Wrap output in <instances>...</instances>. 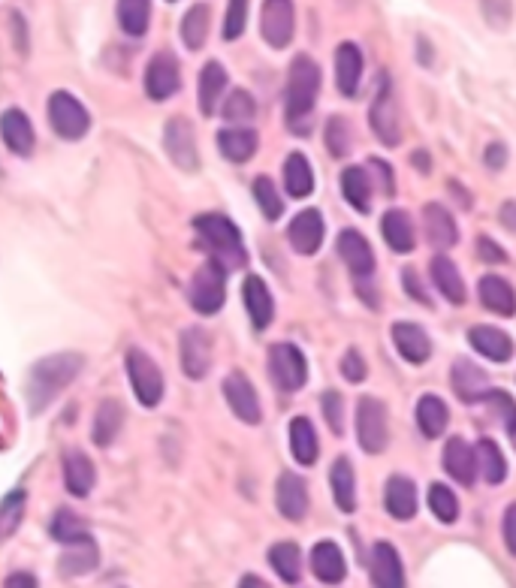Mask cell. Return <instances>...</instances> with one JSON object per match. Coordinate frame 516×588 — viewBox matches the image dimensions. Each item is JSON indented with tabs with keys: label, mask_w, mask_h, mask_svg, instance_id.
I'll use <instances>...</instances> for the list:
<instances>
[{
	"label": "cell",
	"mask_w": 516,
	"mask_h": 588,
	"mask_svg": "<svg viewBox=\"0 0 516 588\" xmlns=\"http://www.w3.org/2000/svg\"><path fill=\"white\" fill-rule=\"evenodd\" d=\"M85 368V356L82 353H52L46 359H40L31 368V380H28V408L31 414H43L61 392L76 380V374Z\"/></svg>",
	"instance_id": "6da1fadb"
},
{
	"label": "cell",
	"mask_w": 516,
	"mask_h": 588,
	"mask_svg": "<svg viewBox=\"0 0 516 588\" xmlns=\"http://www.w3.org/2000/svg\"><path fill=\"white\" fill-rule=\"evenodd\" d=\"M320 94V67L311 55H296L287 73V94H284V109H287V127L296 133H308V121L314 112Z\"/></svg>",
	"instance_id": "7a4b0ae2"
},
{
	"label": "cell",
	"mask_w": 516,
	"mask_h": 588,
	"mask_svg": "<svg viewBox=\"0 0 516 588\" xmlns=\"http://www.w3.org/2000/svg\"><path fill=\"white\" fill-rule=\"evenodd\" d=\"M194 230L200 236V242L212 251V260L227 272V269H239L245 263V245H242V233L239 227L227 218V215H197L194 218Z\"/></svg>",
	"instance_id": "3957f363"
},
{
	"label": "cell",
	"mask_w": 516,
	"mask_h": 588,
	"mask_svg": "<svg viewBox=\"0 0 516 588\" xmlns=\"http://www.w3.org/2000/svg\"><path fill=\"white\" fill-rule=\"evenodd\" d=\"M124 368L136 392V402L142 408H157L163 399V371L157 368V362L142 347H130L124 353Z\"/></svg>",
	"instance_id": "277c9868"
},
{
	"label": "cell",
	"mask_w": 516,
	"mask_h": 588,
	"mask_svg": "<svg viewBox=\"0 0 516 588\" xmlns=\"http://www.w3.org/2000/svg\"><path fill=\"white\" fill-rule=\"evenodd\" d=\"M188 299H191V305H194L197 314H203V317L218 314L221 305H224V299H227V272L215 260H206L194 272V278H191Z\"/></svg>",
	"instance_id": "5b68a950"
},
{
	"label": "cell",
	"mask_w": 516,
	"mask_h": 588,
	"mask_svg": "<svg viewBox=\"0 0 516 588\" xmlns=\"http://www.w3.org/2000/svg\"><path fill=\"white\" fill-rule=\"evenodd\" d=\"M269 377H272V383L281 392L302 389L308 383V359H305V353L296 344H290V341L272 344L269 347Z\"/></svg>",
	"instance_id": "8992f818"
},
{
	"label": "cell",
	"mask_w": 516,
	"mask_h": 588,
	"mask_svg": "<svg viewBox=\"0 0 516 588\" xmlns=\"http://www.w3.org/2000/svg\"><path fill=\"white\" fill-rule=\"evenodd\" d=\"M357 438H360V447L372 456L387 450L390 426H387V405L381 399L363 396L357 402Z\"/></svg>",
	"instance_id": "52a82bcc"
},
{
	"label": "cell",
	"mask_w": 516,
	"mask_h": 588,
	"mask_svg": "<svg viewBox=\"0 0 516 588\" xmlns=\"http://www.w3.org/2000/svg\"><path fill=\"white\" fill-rule=\"evenodd\" d=\"M49 124H52V130H55L61 139L76 142V139H82V136L88 133L91 115H88V109H85L73 94L58 91V94L49 97Z\"/></svg>",
	"instance_id": "ba28073f"
},
{
	"label": "cell",
	"mask_w": 516,
	"mask_h": 588,
	"mask_svg": "<svg viewBox=\"0 0 516 588\" xmlns=\"http://www.w3.org/2000/svg\"><path fill=\"white\" fill-rule=\"evenodd\" d=\"M369 124L378 133V139L387 148H396L402 142V127H399V106H396V94H393V82L390 76H381L378 82V94L372 100V112H369Z\"/></svg>",
	"instance_id": "9c48e42d"
},
{
	"label": "cell",
	"mask_w": 516,
	"mask_h": 588,
	"mask_svg": "<svg viewBox=\"0 0 516 588\" xmlns=\"http://www.w3.org/2000/svg\"><path fill=\"white\" fill-rule=\"evenodd\" d=\"M221 392H224V399L230 405V411L248 423V426H257L263 420V411H260V399H257V389L254 383L242 374V371H230L221 383Z\"/></svg>",
	"instance_id": "30bf717a"
},
{
	"label": "cell",
	"mask_w": 516,
	"mask_h": 588,
	"mask_svg": "<svg viewBox=\"0 0 516 588\" xmlns=\"http://www.w3.org/2000/svg\"><path fill=\"white\" fill-rule=\"evenodd\" d=\"M182 88V70H179V61L172 58L169 52H157L148 67H145V94L154 100V103H163L169 100L172 94H176Z\"/></svg>",
	"instance_id": "8fae6325"
},
{
	"label": "cell",
	"mask_w": 516,
	"mask_h": 588,
	"mask_svg": "<svg viewBox=\"0 0 516 588\" xmlns=\"http://www.w3.org/2000/svg\"><path fill=\"white\" fill-rule=\"evenodd\" d=\"M163 145H166V154L172 157V163L194 172L200 163L197 157V136H194V127L188 118H169L166 127H163Z\"/></svg>",
	"instance_id": "7c38bea8"
},
{
	"label": "cell",
	"mask_w": 516,
	"mask_h": 588,
	"mask_svg": "<svg viewBox=\"0 0 516 588\" xmlns=\"http://www.w3.org/2000/svg\"><path fill=\"white\" fill-rule=\"evenodd\" d=\"M335 248H338V257L344 260V266H348L360 281L369 278V275L375 272V266H378V263H375V251H372L369 239H366L360 230L344 227V230L338 233Z\"/></svg>",
	"instance_id": "4fadbf2b"
},
{
	"label": "cell",
	"mask_w": 516,
	"mask_h": 588,
	"mask_svg": "<svg viewBox=\"0 0 516 588\" xmlns=\"http://www.w3.org/2000/svg\"><path fill=\"white\" fill-rule=\"evenodd\" d=\"M182 347V368L191 380H203L212 368V338L200 326H188L179 338Z\"/></svg>",
	"instance_id": "5bb4252c"
},
{
	"label": "cell",
	"mask_w": 516,
	"mask_h": 588,
	"mask_svg": "<svg viewBox=\"0 0 516 588\" xmlns=\"http://www.w3.org/2000/svg\"><path fill=\"white\" fill-rule=\"evenodd\" d=\"M293 4H287V0H269V4H263V22H260V31H263V40L272 46V49H287L290 40H293V28H296V16H293Z\"/></svg>",
	"instance_id": "9a60e30c"
},
{
	"label": "cell",
	"mask_w": 516,
	"mask_h": 588,
	"mask_svg": "<svg viewBox=\"0 0 516 588\" xmlns=\"http://www.w3.org/2000/svg\"><path fill=\"white\" fill-rule=\"evenodd\" d=\"M323 233H326V224H323V215L317 209H305L299 212L290 227H287V239H290V248L302 257H311L320 251L323 245Z\"/></svg>",
	"instance_id": "2e32d148"
},
{
	"label": "cell",
	"mask_w": 516,
	"mask_h": 588,
	"mask_svg": "<svg viewBox=\"0 0 516 588\" xmlns=\"http://www.w3.org/2000/svg\"><path fill=\"white\" fill-rule=\"evenodd\" d=\"M393 344L402 353V359L411 365H423L432 356V338L426 335L420 323H411V320L393 323Z\"/></svg>",
	"instance_id": "e0dca14e"
},
{
	"label": "cell",
	"mask_w": 516,
	"mask_h": 588,
	"mask_svg": "<svg viewBox=\"0 0 516 588\" xmlns=\"http://www.w3.org/2000/svg\"><path fill=\"white\" fill-rule=\"evenodd\" d=\"M372 582L375 588H405L402 555L387 540H378L372 546Z\"/></svg>",
	"instance_id": "ac0fdd59"
},
{
	"label": "cell",
	"mask_w": 516,
	"mask_h": 588,
	"mask_svg": "<svg viewBox=\"0 0 516 588\" xmlns=\"http://www.w3.org/2000/svg\"><path fill=\"white\" fill-rule=\"evenodd\" d=\"M275 504L284 519L299 522L308 513V483L299 474H281L275 489Z\"/></svg>",
	"instance_id": "d6986e66"
},
{
	"label": "cell",
	"mask_w": 516,
	"mask_h": 588,
	"mask_svg": "<svg viewBox=\"0 0 516 588\" xmlns=\"http://www.w3.org/2000/svg\"><path fill=\"white\" fill-rule=\"evenodd\" d=\"M363 79V52L354 43H341L335 49V82L344 97H357Z\"/></svg>",
	"instance_id": "ffe728a7"
},
{
	"label": "cell",
	"mask_w": 516,
	"mask_h": 588,
	"mask_svg": "<svg viewBox=\"0 0 516 588\" xmlns=\"http://www.w3.org/2000/svg\"><path fill=\"white\" fill-rule=\"evenodd\" d=\"M311 570L320 582L326 585H338L344 576H348V561H344V552L335 540H320L311 549Z\"/></svg>",
	"instance_id": "44dd1931"
},
{
	"label": "cell",
	"mask_w": 516,
	"mask_h": 588,
	"mask_svg": "<svg viewBox=\"0 0 516 588\" xmlns=\"http://www.w3.org/2000/svg\"><path fill=\"white\" fill-rule=\"evenodd\" d=\"M0 136H4L7 148L16 151L19 157L34 154V124L22 109H7L0 115Z\"/></svg>",
	"instance_id": "7402d4cb"
},
{
	"label": "cell",
	"mask_w": 516,
	"mask_h": 588,
	"mask_svg": "<svg viewBox=\"0 0 516 588\" xmlns=\"http://www.w3.org/2000/svg\"><path fill=\"white\" fill-rule=\"evenodd\" d=\"M242 296H245V308H248V317L254 323V332H263L275 317V302H272V293H269L266 281L260 275H248L245 287H242Z\"/></svg>",
	"instance_id": "603a6c76"
},
{
	"label": "cell",
	"mask_w": 516,
	"mask_h": 588,
	"mask_svg": "<svg viewBox=\"0 0 516 588\" xmlns=\"http://www.w3.org/2000/svg\"><path fill=\"white\" fill-rule=\"evenodd\" d=\"M64 483H67V492L76 495V498H88L94 483H97L94 462L82 450H76V447H70L64 453Z\"/></svg>",
	"instance_id": "cb8c5ba5"
},
{
	"label": "cell",
	"mask_w": 516,
	"mask_h": 588,
	"mask_svg": "<svg viewBox=\"0 0 516 588\" xmlns=\"http://www.w3.org/2000/svg\"><path fill=\"white\" fill-rule=\"evenodd\" d=\"M384 507L399 522L414 519L417 516V486H414V480H408L402 474H393L384 486Z\"/></svg>",
	"instance_id": "d4e9b609"
},
{
	"label": "cell",
	"mask_w": 516,
	"mask_h": 588,
	"mask_svg": "<svg viewBox=\"0 0 516 588\" xmlns=\"http://www.w3.org/2000/svg\"><path fill=\"white\" fill-rule=\"evenodd\" d=\"M450 383L456 389V396L462 402H480L486 392H489V383H486V371L480 365H474L471 359H456L453 362V371H450Z\"/></svg>",
	"instance_id": "484cf974"
},
{
	"label": "cell",
	"mask_w": 516,
	"mask_h": 588,
	"mask_svg": "<svg viewBox=\"0 0 516 588\" xmlns=\"http://www.w3.org/2000/svg\"><path fill=\"white\" fill-rule=\"evenodd\" d=\"M329 486H332V498L335 507L341 513H354L357 510V477H354V465L351 459L338 456L329 468Z\"/></svg>",
	"instance_id": "4316f807"
},
{
	"label": "cell",
	"mask_w": 516,
	"mask_h": 588,
	"mask_svg": "<svg viewBox=\"0 0 516 588\" xmlns=\"http://www.w3.org/2000/svg\"><path fill=\"white\" fill-rule=\"evenodd\" d=\"M381 233H384V242L390 245V251L396 254H411L417 248V230H414V221L408 212L402 209H390L384 218H381Z\"/></svg>",
	"instance_id": "83f0119b"
},
{
	"label": "cell",
	"mask_w": 516,
	"mask_h": 588,
	"mask_svg": "<svg viewBox=\"0 0 516 588\" xmlns=\"http://www.w3.org/2000/svg\"><path fill=\"white\" fill-rule=\"evenodd\" d=\"M444 468L447 474L462 483V486H474L477 480V462H474V447L465 438H450L444 444Z\"/></svg>",
	"instance_id": "f1b7e54d"
},
{
	"label": "cell",
	"mask_w": 516,
	"mask_h": 588,
	"mask_svg": "<svg viewBox=\"0 0 516 588\" xmlns=\"http://www.w3.org/2000/svg\"><path fill=\"white\" fill-rule=\"evenodd\" d=\"M423 227H426V239H429L441 254L459 242V230H456L453 215H450L444 206H438V203H429V206L423 209Z\"/></svg>",
	"instance_id": "f546056e"
},
{
	"label": "cell",
	"mask_w": 516,
	"mask_h": 588,
	"mask_svg": "<svg viewBox=\"0 0 516 588\" xmlns=\"http://www.w3.org/2000/svg\"><path fill=\"white\" fill-rule=\"evenodd\" d=\"M429 272H432V281H435L438 293H441L450 305H465L468 290H465V281H462V275H459V269H456V263H453L450 257H444V254L432 257Z\"/></svg>",
	"instance_id": "4dcf8cb0"
},
{
	"label": "cell",
	"mask_w": 516,
	"mask_h": 588,
	"mask_svg": "<svg viewBox=\"0 0 516 588\" xmlns=\"http://www.w3.org/2000/svg\"><path fill=\"white\" fill-rule=\"evenodd\" d=\"M477 293H480L483 308L495 311L498 317H513L516 314V296H513V287H510L507 278L483 275L480 284H477Z\"/></svg>",
	"instance_id": "1f68e13d"
},
{
	"label": "cell",
	"mask_w": 516,
	"mask_h": 588,
	"mask_svg": "<svg viewBox=\"0 0 516 588\" xmlns=\"http://www.w3.org/2000/svg\"><path fill=\"white\" fill-rule=\"evenodd\" d=\"M468 341L480 356H486L492 362H510V356H513V341L504 329L474 326V329H468Z\"/></svg>",
	"instance_id": "d6a6232c"
},
{
	"label": "cell",
	"mask_w": 516,
	"mask_h": 588,
	"mask_svg": "<svg viewBox=\"0 0 516 588\" xmlns=\"http://www.w3.org/2000/svg\"><path fill=\"white\" fill-rule=\"evenodd\" d=\"M227 70L221 67V61H209L200 73V88H197V100H200V112L203 115H215L218 109V100L224 97L227 91Z\"/></svg>",
	"instance_id": "836d02e7"
},
{
	"label": "cell",
	"mask_w": 516,
	"mask_h": 588,
	"mask_svg": "<svg viewBox=\"0 0 516 588\" xmlns=\"http://www.w3.org/2000/svg\"><path fill=\"white\" fill-rule=\"evenodd\" d=\"M447 423H450V411H447L444 399H438L435 392H426V396L417 399V426L429 441L441 438Z\"/></svg>",
	"instance_id": "e575fe53"
},
{
	"label": "cell",
	"mask_w": 516,
	"mask_h": 588,
	"mask_svg": "<svg viewBox=\"0 0 516 588\" xmlns=\"http://www.w3.org/2000/svg\"><path fill=\"white\" fill-rule=\"evenodd\" d=\"M372 178L363 166H348L341 172V193H344V200H348L360 215L369 212L372 206Z\"/></svg>",
	"instance_id": "d590c367"
},
{
	"label": "cell",
	"mask_w": 516,
	"mask_h": 588,
	"mask_svg": "<svg viewBox=\"0 0 516 588\" xmlns=\"http://www.w3.org/2000/svg\"><path fill=\"white\" fill-rule=\"evenodd\" d=\"M257 145H260V139H257V133L254 130H245V127H224L221 133H218V151L230 160V163H245V160H251L254 157V151H257Z\"/></svg>",
	"instance_id": "8d00e7d4"
},
{
	"label": "cell",
	"mask_w": 516,
	"mask_h": 588,
	"mask_svg": "<svg viewBox=\"0 0 516 588\" xmlns=\"http://www.w3.org/2000/svg\"><path fill=\"white\" fill-rule=\"evenodd\" d=\"M100 561V552H97V543L94 537H85L79 543H70L64 549V555L58 558V570L64 576H82V573H91Z\"/></svg>",
	"instance_id": "74e56055"
},
{
	"label": "cell",
	"mask_w": 516,
	"mask_h": 588,
	"mask_svg": "<svg viewBox=\"0 0 516 588\" xmlns=\"http://www.w3.org/2000/svg\"><path fill=\"white\" fill-rule=\"evenodd\" d=\"M121 426H124V408H121V402L118 399H106L97 408V414H94V429H91L94 444L97 447H109L118 438Z\"/></svg>",
	"instance_id": "f35d334b"
},
{
	"label": "cell",
	"mask_w": 516,
	"mask_h": 588,
	"mask_svg": "<svg viewBox=\"0 0 516 588\" xmlns=\"http://www.w3.org/2000/svg\"><path fill=\"white\" fill-rule=\"evenodd\" d=\"M284 187H287V193L293 196V200H305V196H311V190H314V172H311V163H308L305 154L293 151L284 160Z\"/></svg>",
	"instance_id": "ab89813d"
},
{
	"label": "cell",
	"mask_w": 516,
	"mask_h": 588,
	"mask_svg": "<svg viewBox=\"0 0 516 588\" xmlns=\"http://www.w3.org/2000/svg\"><path fill=\"white\" fill-rule=\"evenodd\" d=\"M474 462H477V471L483 474V480H486L489 486H501V483L507 480V459H504V453L498 450L495 441H489V438L477 441V447H474Z\"/></svg>",
	"instance_id": "60d3db41"
},
{
	"label": "cell",
	"mask_w": 516,
	"mask_h": 588,
	"mask_svg": "<svg viewBox=\"0 0 516 588\" xmlns=\"http://www.w3.org/2000/svg\"><path fill=\"white\" fill-rule=\"evenodd\" d=\"M290 450H293V459L299 465H314L317 462V432H314L308 417H296L290 423Z\"/></svg>",
	"instance_id": "b9f144b4"
},
{
	"label": "cell",
	"mask_w": 516,
	"mask_h": 588,
	"mask_svg": "<svg viewBox=\"0 0 516 588\" xmlns=\"http://www.w3.org/2000/svg\"><path fill=\"white\" fill-rule=\"evenodd\" d=\"M269 564L275 567V573L284 579V582H299L302 576V552L293 540H284V543H275L269 549Z\"/></svg>",
	"instance_id": "7bdbcfd3"
},
{
	"label": "cell",
	"mask_w": 516,
	"mask_h": 588,
	"mask_svg": "<svg viewBox=\"0 0 516 588\" xmlns=\"http://www.w3.org/2000/svg\"><path fill=\"white\" fill-rule=\"evenodd\" d=\"M49 531H52V537H55L58 543H64V546H70V543H79V540L91 537V534H88L85 519H82L79 513H73L70 507H61V510L52 516Z\"/></svg>",
	"instance_id": "ee69618b"
},
{
	"label": "cell",
	"mask_w": 516,
	"mask_h": 588,
	"mask_svg": "<svg viewBox=\"0 0 516 588\" xmlns=\"http://www.w3.org/2000/svg\"><path fill=\"white\" fill-rule=\"evenodd\" d=\"M118 25L124 28L127 37H145L151 25V4H145V0H121Z\"/></svg>",
	"instance_id": "f6af8a7d"
},
{
	"label": "cell",
	"mask_w": 516,
	"mask_h": 588,
	"mask_svg": "<svg viewBox=\"0 0 516 588\" xmlns=\"http://www.w3.org/2000/svg\"><path fill=\"white\" fill-rule=\"evenodd\" d=\"M206 37H209V7L206 4H194L188 10L185 22H182V40H185V46L191 52H197V49H203Z\"/></svg>",
	"instance_id": "bcb514c9"
},
{
	"label": "cell",
	"mask_w": 516,
	"mask_h": 588,
	"mask_svg": "<svg viewBox=\"0 0 516 588\" xmlns=\"http://www.w3.org/2000/svg\"><path fill=\"white\" fill-rule=\"evenodd\" d=\"M254 200H257L266 221H278L284 215V200H281V193L275 190V181L269 175L254 178Z\"/></svg>",
	"instance_id": "7dc6e473"
},
{
	"label": "cell",
	"mask_w": 516,
	"mask_h": 588,
	"mask_svg": "<svg viewBox=\"0 0 516 588\" xmlns=\"http://www.w3.org/2000/svg\"><path fill=\"white\" fill-rule=\"evenodd\" d=\"M429 507H432V513H435V519L444 522V525H453V522L459 519V498H456V492H453L450 486H444V483H432V486H429Z\"/></svg>",
	"instance_id": "c3c4849f"
},
{
	"label": "cell",
	"mask_w": 516,
	"mask_h": 588,
	"mask_svg": "<svg viewBox=\"0 0 516 588\" xmlns=\"http://www.w3.org/2000/svg\"><path fill=\"white\" fill-rule=\"evenodd\" d=\"M25 492L16 489L10 492L4 501H0V540H7L10 534H16L19 522H22V513H25Z\"/></svg>",
	"instance_id": "681fc988"
},
{
	"label": "cell",
	"mask_w": 516,
	"mask_h": 588,
	"mask_svg": "<svg viewBox=\"0 0 516 588\" xmlns=\"http://www.w3.org/2000/svg\"><path fill=\"white\" fill-rule=\"evenodd\" d=\"M323 139H326V148L332 157H348L351 151V127L344 118H329L326 121V130H323Z\"/></svg>",
	"instance_id": "f907efd6"
},
{
	"label": "cell",
	"mask_w": 516,
	"mask_h": 588,
	"mask_svg": "<svg viewBox=\"0 0 516 588\" xmlns=\"http://www.w3.org/2000/svg\"><path fill=\"white\" fill-rule=\"evenodd\" d=\"M320 411H323V420L329 426L332 435H341L344 432V399L338 389H326L320 396Z\"/></svg>",
	"instance_id": "816d5d0a"
},
{
	"label": "cell",
	"mask_w": 516,
	"mask_h": 588,
	"mask_svg": "<svg viewBox=\"0 0 516 588\" xmlns=\"http://www.w3.org/2000/svg\"><path fill=\"white\" fill-rule=\"evenodd\" d=\"M257 115V103L248 91H233L224 103V118L233 121V124H242V121H251Z\"/></svg>",
	"instance_id": "f5cc1de1"
},
{
	"label": "cell",
	"mask_w": 516,
	"mask_h": 588,
	"mask_svg": "<svg viewBox=\"0 0 516 588\" xmlns=\"http://www.w3.org/2000/svg\"><path fill=\"white\" fill-rule=\"evenodd\" d=\"M245 25H248V4H242V0H236V4L227 7V16H224V40L233 43L245 34Z\"/></svg>",
	"instance_id": "db71d44e"
},
{
	"label": "cell",
	"mask_w": 516,
	"mask_h": 588,
	"mask_svg": "<svg viewBox=\"0 0 516 588\" xmlns=\"http://www.w3.org/2000/svg\"><path fill=\"white\" fill-rule=\"evenodd\" d=\"M341 374L348 377L351 383H363V380H366L369 368H366V359H363V353H360L357 347H351L348 353H344V359H341Z\"/></svg>",
	"instance_id": "11a10c76"
},
{
	"label": "cell",
	"mask_w": 516,
	"mask_h": 588,
	"mask_svg": "<svg viewBox=\"0 0 516 588\" xmlns=\"http://www.w3.org/2000/svg\"><path fill=\"white\" fill-rule=\"evenodd\" d=\"M402 278H405L402 284H405V290H408V296H411V299H417V302H423V305H432V299H429L426 287L417 281V272H414V269H405V272H402Z\"/></svg>",
	"instance_id": "9f6ffc18"
},
{
	"label": "cell",
	"mask_w": 516,
	"mask_h": 588,
	"mask_svg": "<svg viewBox=\"0 0 516 588\" xmlns=\"http://www.w3.org/2000/svg\"><path fill=\"white\" fill-rule=\"evenodd\" d=\"M477 254H480V260H486V263H504V260H507V254L501 251V245H495V242L486 239V236L477 239Z\"/></svg>",
	"instance_id": "6f0895ef"
},
{
	"label": "cell",
	"mask_w": 516,
	"mask_h": 588,
	"mask_svg": "<svg viewBox=\"0 0 516 588\" xmlns=\"http://www.w3.org/2000/svg\"><path fill=\"white\" fill-rule=\"evenodd\" d=\"M504 163H507V148L501 142H492L486 148V166L489 169H504Z\"/></svg>",
	"instance_id": "680465c9"
},
{
	"label": "cell",
	"mask_w": 516,
	"mask_h": 588,
	"mask_svg": "<svg viewBox=\"0 0 516 588\" xmlns=\"http://www.w3.org/2000/svg\"><path fill=\"white\" fill-rule=\"evenodd\" d=\"M513 519H516V507L510 504V507L504 510V546H507V552H510V555L516 552V540H513Z\"/></svg>",
	"instance_id": "91938a15"
},
{
	"label": "cell",
	"mask_w": 516,
	"mask_h": 588,
	"mask_svg": "<svg viewBox=\"0 0 516 588\" xmlns=\"http://www.w3.org/2000/svg\"><path fill=\"white\" fill-rule=\"evenodd\" d=\"M4 588H40V585H37V576H31V573H25V570H19V573H13V576H7V582H4Z\"/></svg>",
	"instance_id": "94428289"
},
{
	"label": "cell",
	"mask_w": 516,
	"mask_h": 588,
	"mask_svg": "<svg viewBox=\"0 0 516 588\" xmlns=\"http://www.w3.org/2000/svg\"><path fill=\"white\" fill-rule=\"evenodd\" d=\"M411 163H414V169H423V172H429L432 166H429V154L426 151H414L411 154Z\"/></svg>",
	"instance_id": "6125c7cd"
},
{
	"label": "cell",
	"mask_w": 516,
	"mask_h": 588,
	"mask_svg": "<svg viewBox=\"0 0 516 588\" xmlns=\"http://www.w3.org/2000/svg\"><path fill=\"white\" fill-rule=\"evenodd\" d=\"M239 588H269L260 576H254V573H248V576H242V582H239Z\"/></svg>",
	"instance_id": "be15d7a7"
},
{
	"label": "cell",
	"mask_w": 516,
	"mask_h": 588,
	"mask_svg": "<svg viewBox=\"0 0 516 588\" xmlns=\"http://www.w3.org/2000/svg\"><path fill=\"white\" fill-rule=\"evenodd\" d=\"M504 227L513 230V203H504Z\"/></svg>",
	"instance_id": "e7e4bbea"
}]
</instances>
